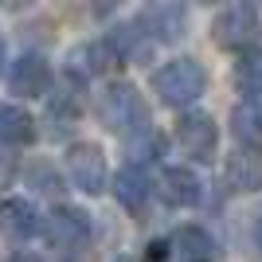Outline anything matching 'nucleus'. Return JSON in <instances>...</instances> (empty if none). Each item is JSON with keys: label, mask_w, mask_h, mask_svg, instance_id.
Instances as JSON below:
<instances>
[{"label": "nucleus", "mask_w": 262, "mask_h": 262, "mask_svg": "<svg viewBox=\"0 0 262 262\" xmlns=\"http://www.w3.org/2000/svg\"><path fill=\"white\" fill-rule=\"evenodd\" d=\"M153 90L164 106H192V102L208 90V71L196 59H172L153 71Z\"/></svg>", "instance_id": "1"}, {"label": "nucleus", "mask_w": 262, "mask_h": 262, "mask_svg": "<svg viewBox=\"0 0 262 262\" xmlns=\"http://www.w3.org/2000/svg\"><path fill=\"white\" fill-rule=\"evenodd\" d=\"M98 110H102V121H106L114 133H129V129H145V125H149L145 106H141V98H137V90H133L129 82L106 86Z\"/></svg>", "instance_id": "2"}, {"label": "nucleus", "mask_w": 262, "mask_h": 262, "mask_svg": "<svg viewBox=\"0 0 262 262\" xmlns=\"http://www.w3.org/2000/svg\"><path fill=\"white\" fill-rule=\"evenodd\" d=\"M211 35H215L219 47H247L251 51V43L262 35V20L251 4H231V8H223L215 16Z\"/></svg>", "instance_id": "3"}, {"label": "nucleus", "mask_w": 262, "mask_h": 262, "mask_svg": "<svg viewBox=\"0 0 262 262\" xmlns=\"http://www.w3.org/2000/svg\"><path fill=\"white\" fill-rule=\"evenodd\" d=\"M67 172H71V180H75L78 192L98 196L102 188H106V157H102L98 145L78 141V145L67 149Z\"/></svg>", "instance_id": "4"}, {"label": "nucleus", "mask_w": 262, "mask_h": 262, "mask_svg": "<svg viewBox=\"0 0 262 262\" xmlns=\"http://www.w3.org/2000/svg\"><path fill=\"white\" fill-rule=\"evenodd\" d=\"M176 145L192 161H211L219 149V125L211 114H184L176 125Z\"/></svg>", "instance_id": "5"}, {"label": "nucleus", "mask_w": 262, "mask_h": 262, "mask_svg": "<svg viewBox=\"0 0 262 262\" xmlns=\"http://www.w3.org/2000/svg\"><path fill=\"white\" fill-rule=\"evenodd\" d=\"M43 235L59 251H82L90 243V215L78 208H55L43 223Z\"/></svg>", "instance_id": "6"}, {"label": "nucleus", "mask_w": 262, "mask_h": 262, "mask_svg": "<svg viewBox=\"0 0 262 262\" xmlns=\"http://www.w3.org/2000/svg\"><path fill=\"white\" fill-rule=\"evenodd\" d=\"M51 82V67H47L43 55L35 51H24L12 59V71H8V90L20 94V98H39Z\"/></svg>", "instance_id": "7"}, {"label": "nucleus", "mask_w": 262, "mask_h": 262, "mask_svg": "<svg viewBox=\"0 0 262 262\" xmlns=\"http://www.w3.org/2000/svg\"><path fill=\"white\" fill-rule=\"evenodd\" d=\"M223 176H227V184L235 192H258L262 188V145H239L227 157Z\"/></svg>", "instance_id": "8"}, {"label": "nucleus", "mask_w": 262, "mask_h": 262, "mask_svg": "<svg viewBox=\"0 0 262 262\" xmlns=\"http://www.w3.org/2000/svg\"><path fill=\"white\" fill-rule=\"evenodd\" d=\"M39 211L28 204V200L12 196L0 204V231L8 235V239H32V235H39Z\"/></svg>", "instance_id": "9"}, {"label": "nucleus", "mask_w": 262, "mask_h": 262, "mask_svg": "<svg viewBox=\"0 0 262 262\" xmlns=\"http://www.w3.org/2000/svg\"><path fill=\"white\" fill-rule=\"evenodd\" d=\"M114 196H118L129 211H141L145 204H149V196H153V180H149V172H145V168L125 164V168L114 176Z\"/></svg>", "instance_id": "10"}, {"label": "nucleus", "mask_w": 262, "mask_h": 262, "mask_svg": "<svg viewBox=\"0 0 262 262\" xmlns=\"http://www.w3.org/2000/svg\"><path fill=\"white\" fill-rule=\"evenodd\" d=\"M161 192H164V204H172V208H196L200 200H204L200 176L188 172V168H168L164 180H161Z\"/></svg>", "instance_id": "11"}, {"label": "nucleus", "mask_w": 262, "mask_h": 262, "mask_svg": "<svg viewBox=\"0 0 262 262\" xmlns=\"http://www.w3.org/2000/svg\"><path fill=\"white\" fill-rule=\"evenodd\" d=\"M32 141H35V118L24 106L4 102L0 106V145L20 149V145H32Z\"/></svg>", "instance_id": "12"}, {"label": "nucleus", "mask_w": 262, "mask_h": 262, "mask_svg": "<svg viewBox=\"0 0 262 262\" xmlns=\"http://www.w3.org/2000/svg\"><path fill=\"white\" fill-rule=\"evenodd\" d=\"M235 86H239V94H247V102H262V47H251L239 55Z\"/></svg>", "instance_id": "13"}, {"label": "nucleus", "mask_w": 262, "mask_h": 262, "mask_svg": "<svg viewBox=\"0 0 262 262\" xmlns=\"http://www.w3.org/2000/svg\"><path fill=\"white\" fill-rule=\"evenodd\" d=\"M141 24H145V28H153L157 39H168V43H176V39L184 35V8H180V4H168V8H153Z\"/></svg>", "instance_id": "14"}, {"label": "nucleus", "mask_w": 262, "mask_h": 262, "mask_svg": "<svg viewBox=\"0 0 262 262\" xmlns=\"http://www.w3.org/2000/svg\"><path fill=\"white\" fill-rule=\"evenodd\" d=\"M172 243H176V251L184 254V258H192V262H208L211 251H215V243H211V235L204 227H180Z\"/></svg>", "instance_id": "15"}, {"label": "nucleus", "mask_w": 262, "mask_h": 262, "mask_svg": "<svg viewBox=\"0 0 262 262\" xmlns=\"http://www.w3.org/2000/svg\"><path fill=\"white\" fill-rule=\"evenodd\" d=\"M231 129L239 133L247 145H262V102H243L231 114Z\"/></svg>", "instance_id": "16"}, {"label": "nucleus", "mask_w": 262, "mask_h": 262, "mask_svg": "<svg viewBox=\"0 0 262 262\" xmlns=\"http://www.w3.org/2000/svg\"><path fill=\"white\" fill-rule=\"evenodd\" d=\"M8 262H43V258H39V254H32V251H20V254H12Z\"/></svg>", "instance_id": "17"}, {"label": "nucleus", "mask_w": 262, "mask_h": 262, "mask_svg": "<svg viewBox=\"0 0 262 262\" xmlns=\"http://www.w3.org/2000/svg\"><path fill=\"white\" fill-rule=\"evenodd\" d=\"M254 247H258V251H262V211H258V215H254Z\"/></svg>", "instance_id": "18"}, {"label": "nucleus", "mask_w": 262, "mask_h": 262, "mask_svg": "<svg viewBox=\"0 0 262 262\" xmlns=\"http://www.w3.org/2000/svg\"><path fill=\"white\" fill-rule=\"evenodd\" d=\"M0 67H4V39H0Z\"/></svg>", "instance_id": "19"}]
</instances>
